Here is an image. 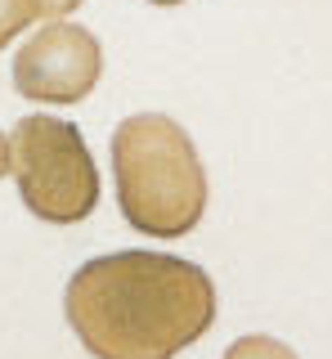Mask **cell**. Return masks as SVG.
<instances>
[{
  "instance_id": "cell-1",
  "label": "cell",
  "mask_w": 332,
  "mask_h": 359,
  "mask_svg": "<svg viewBox=\"0 0 332 359\" xmlns=\"http://www.w3.org/2000/svg\"><path fill=\"white\" fill-rule=\"evenodd\" d=\"M68 314L99 359H166L212 319V283L166 256L121 252L72 278Z\"/></svg>"
},
{
  "instance_id": "cell-2",
  "label": "cell",
  "mask_w": 332,
  "mask_h": 359,
  "mask_svg": "<svg viewBox=\"0 0 332 359\" xmlns=\"http://www.w3.org/2000/svg\"><path fill=\"white\" fill-rule=\"evenodd\" d=\"M117 180L130 224L153 233H175L193 216V162L175 126L158 117L126 121L117 130Z\"/></svg>"
},
{
  "instance_id": "cell-3",
  "label": "cell",
  "mask_w": 332,
  "mask_h": 359,
  "mask_svg": "<svg viewBox=\"0 0 332 359\" xmlns=\"http://www.w3.org/2000/svg\"><path fill=\"white\" fill-rule=\"evenodd\" d=\"M14 175L18 194L36 216L46 220H81L95 207V166L81 149V135L68 121L27 117L18 121L14 140Z\"/></svg>"
},
{
  "instance_id": "cell-4",
  "label": "cell",
  "mask_w": 332,
  "mask_h": 359,
  "mask_svg": "<svg viewBox=\"0 0 332 359\" xmlns=\"http://www.w3.org/2000/svg\"><path fill=\"white\" fill-rule=\"evenodd\" d=\"M99 76V50L81 27H50L14 63V81L27 99H81Z\"/></svg>"
},
{
  "instance_id": "cell-5",
  "label": "cell",
  "mask_w": 332,
  "mask_h": 359,
  "mask_svg": "<svg viewBox=\"0 0 332 359\" xmlns=\"http://www.w3.org/2000/svg\"><path fill=\"white\" fill-rule=\"evenodd\" d=\"M41 14V0H0V45Z\"/></svg>"
},
{
  "instance_id": "cell-6",
  "label": "cell",
  "mask_w": 332,
  "mask_h": 359,
  "mask_svg": "<svg viewBox=\"0 0 332 359\" xmlns=\"http://www.w3.org/2000/svg\"><path fill=\"white\" fill-rule=\"evenodd\" d=\"M76 0H41V14H68Z\"/></svg>"
},
{
  "instance_id": "cell-7",
  "label": "cell",
  "mask_w": 332,
  "mask_h": 359,
  "mask_svg": "<svg viewBox=\"0 0 332 359\" xmlns=\"http://www.w3.org/2000/svg\"><path fill=\"white\" fill-rule=\"evenodd\" d=\"M9 166V149H5V140H0V171Z\"/></svg>"
},
{
  "instance_id": "cell-8",
  "label": "cell",
  "mask_w": 332,
  "mask_h": 359,
  "mask_svg": "<svg viewBox=\"0 0 332 359\" xmlns=\"http://www.w3.org/2000/svg\"><path fill=\"white\" fill-rule=\"evenodd\" d=\"M158 5H171V0H158Z\"/></svg>"
}]
</instances>
